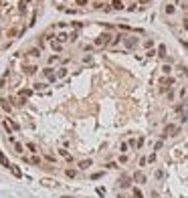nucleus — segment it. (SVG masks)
I'll use <instances>...</instances> for the list:
<instances>
[{
  "instance_id": "f257e3e1",
  "label": "nucleus",
  "mask_w": 188,
  "mask_h": 198,
  "mask_svg": "<svg viewBox=\"0 0 188 198\" xmlns=\"http://www.w3.org/2000/svg\"><path fill=\"white\" fill-rule=\"evenodd\" d=\"M180 131V127L178 125H174V123H166V127L162 129V133H160V140L164 142V140H168V138H172V135H176Z\"/></svg>"
},
{
  "instance_id": "f03ea898",
  "label": "nucleus",
  "mask_w": 188,
  "mask_h": 198,
  "mask_svg": "<svg viewBox=\"0 0 188 198\" xmlns=\"http://www.w3.org/2000/svg\"><path fill=\"white\" fill-rule=\"evenodd\" d=\"M111 40H113V37H111L109 33H101V35H99V37L95 39V42H93V44L101 49V47H107V44H111Z\"/></svg>"
},
{
  "instance_id": "7ed1b4c3",
  "label": "nucleus",
  "mask_w": 188,
  "mask_h": 198,
  "mask_svg": "<svg viewBox=\"0 0 188 198\" xmlns=\"http://www.w3.org/2000/svg\"><path fill=\"white\" fill-rule=\"evenodd\" d=\"M132 182H134V178H132V176H128V174H123V176L117 180V186L126 190V188H130V186H132Z\"/></svg>"
},
{
  "instance_id": "20e7f679",
  "label": "nucleus",
  "mask_w": 188,
  "mask_h": 198,
  "mask_svg": "<svg viewBox=\"0 0 188 198\" xmlns=\"http://www.w3.org/2000/svg\"><path fill=\"white\" fill-rule=\"evenodd\" d=\"M132 178H134V182H136V184H146V180H148V178H146V174H144L142 170H136Z\"/></svg>"
},
{
  "instance_id": "39448f33",
  "label": "nucleus",
  "mask_w": 188,
  "mask_h": 198,
  "mask_svg": "<svg viewBox=\"0 0 188 198\" xmlns=\"http://www.w3.org/2000/svg\"><path fill=\"white\" fill-rule=\"evenodd\" d=\"M43 75H45L49 81H55V79H57V73H55V69H53V67H45V69H43Z\"/></svg>"
},
{
  "instance_id": "423d86ee",
  "label": "nucleus",
  "mask_w": 188,
  "mask_h": 198,
  "mask_svg": "<svg viewBox=\"0 0 188 198\" xmlns=\"http://www.w3.org/2000/svg\"><path fill=\"white\" fill-rule=\"evenodd\" d=\"M156 53H158V57H160V59H166V57H168V47H166L164 42H160V44H158V51H156Z\"/></svg>"
},
{
  "instance_id": "0eeeda50",
  "label": "nucleus",
  "mask_w": 188,
  "mask_h": 198,
  "mask_svg": "<svg viewBox=\"0 0 188 198\" xmlns=\"http://www.w3.org/2000/svg\"><path fill=\"white\" fill-rule=\"evenodd\" d=\"M22 71H24L26 75H35V73L39 71V67H37V65H22Z\"/></svg>"
},
{
  "instance_id": "6e6552de",
  "label": "nucleus",
  "mask_w": 188,
  "mask_h": 198,
  "mask_svg": "<svg viewBox=\"0 0 188 198\" xmlns=\"http://www.w3.org/2000/svg\"><path fill=\"white\" fill-rule=\"evenodd\" d=\"M0 107H2V109H4L6 113H10V111H12V105H10V99H4V97H2V99H0Z\"/></svg>"
},
{
  "instance_id": "1a4fd4ad",
  "label": "nucleus",
  "mask_w": 188,
  "mask_h": 198,
  "mask_svg": "<svg viewBox=\"0 0 188 198\" xmlns=\"http://www.w3.org/2000/svg\"><path fill=\"white\" fill-rule=\"evenodd\" d=\"M77 166H79V170H87V168H91V166H93V160H91V158L81 160V162H79Z\"/></svg>"
},
{
  "instance_id": "9d476101",
  "label": "nucleus",
  "mask_w": 188,
  "mask_h": 198,
  "mask_svg": "<svg viewBox=\"0 0 188 198\" xmlns=\"http://www.w3.org/2000/svg\"><path fill=\"white\" fill-rule=\"evenodd\" d=\"M174 83H176V81H174V77H168V75L160 79V85H164V87H172Z\"/></svg>"
},
{
  "instance_id": "9b49d317",
  "label": "nucleus",
  "mask_w": 188,
  "mask_h": 198,
  "mask_svg": "<svg viewBox=\"0 0 188 198\" xmlns=\"http://www.w3.org/2000/svg\"><path fill=\"white\" fill-rule=\"evenodd\" d=\"M123 44H126L128 49H134V47L138 44V39H136V37H130V39H126V40H123Z\"/></svg>"
},
{
  "instance_id": "f8f14e48",
  "label": "nucleus",
  "mask_w": 188,
  "mask_h": 198,
  "mask_svg": "<svg viewBox=\"0 0 188 198\" xmlns=\"http://www.w3.org/2000/svg\"><path fill=\"white\" fill-rule=\"evenodd\" d=\"M12 146H14V152H16L18 156H22V152H24V146H22L20 142H16V140L12 142Z\"/></svg>"
},
{
  "instance_id": "ddd939ff",
  "label": "nucleus",
  "mask_w": 188,
  "mask_h": 198,
  "mask_svg": "<svg viewBox=\"0 0 188 198\" xmlns=\"http://www.w3.org/2000/svg\"><path fill=\"white\" fill-rule=\"evenodd\" d=\"M111 8H113V10H123L126 4H123V0H113V2H111Z\"/></svg>"
},
{
  "instance_id": "4468645a",
  "label": "nucleus",
  "mask_w": 188,
  "mask_h": 198,
  "mask_svg": "<svg viewBox=\"0 0 188 198\" xmlns=\"http://www.w3.org/2000/svg\"><path fill=\"white\" fill-rule=\"evenodd\" d=\"M51 49H53L55 53H61V51H63V44H61L59 40H51Z\"/></svg>"
},
{
  "instance_id": "2eb2a0df",
  "label": "nucleus",
  "mask_w": 188,
  "mask_h": 198,
  "mask_svg": "<svg viewBox=\"0 0 188 198\" xmlns=\"http://www.w3.org/2000/svg\"><path fill=\"white\" fill-rule=\"evenodd\" d=\"M26 55H28V57H41V49L33 47V49H28V51H26Z\"/></svg>"
},
{
  "instance_id": "dca6fc26",
  "label": "nucleus",
  "mask_w": 188,
  "mask_h": 198,
  "mask_svg": "<svg viewBox=\"0 0 188 198\" xmlns=\"http://www.w3.org/2000/svg\"><path fill=\"white\" fill-rule=\"evenodd\" d=\"M77 174H79V172L73 170V168H67V170H65V176H67V178H77Z\"/></svg>"
},
{
  "instance_id": "f3484780",
  "label": "nucleus",
  "mask_w": 188,
  "mask_h": 198,
  "mask_svg": "<svg viewBox=\"0 0 188 198\" xmlns=\"http://www.w3.org/2000/svg\"><path fill=\"white\" fill-rule=\"evenodd\" d=\"M57 40L63 44V42H67V40H69V35H67V33H59V35H57Z\"/></svg>"
},
{
  "instance_id": "a211bd4d",
  "label": "nucleus",
  "mask_w": 188,
  "mask_h": 198,
  "mask_svg": "<svg viewBox=\"0 0 188 198\" xmlns=\"http://www.w3.org/2000/svg\"><path fill=\"white\" fill-rule=\"evenodd\" d=\"M59 154H61V156H63V158L67 160V162H73V156H71V154H69V152H67V150H59Z\"/></svg>"
},
{
  "instance_id": "6ab92c4d",
  "label": "nucleus",
  "mask_w": 188,
  "mask_h": 198,
  "mask_svg": "<svg viewBox=\"0 0 188 198\" xmlns=\"http://www.w3.org/2000/svg\"><path fill=\"white\" fill-rule=\"evenodd\" d=\"M41 184H45V186H59V182H57V180H49V178L41 180Z\"/></svg>"
},
{
  "instance_id": "aec40b11",
  "label": "nucleus",
  "mask_w": 188,
  "mask_h": 198,
  "mask_svg": "<svg viewBox=\"0 0 188 198\" xmlns=\"http://www.w3.org/2000/svg\"><path fill=\"white\" fill-rule=\"evenodd\" d=\"M162 73H164V75H172V65H168V63L162 65Z\"/></svg>"
},
{
  "instance_id": "412c9836",
  "label": "nucleus",
  "mask_w": 188,
  "mask_h": 198,
  "mask_svg": "<svg viewBox=\"0 0 188 198\" xmlns=\"http://www.w3.org/2000/svg\"><path fill=\"white\" fill-rule=\"evenodd\" d=\"M63 77H67V69H65V67L57 69V79H63Z\"/></svg>"
},
{
  "instance_id": "4be33fe9",
  "label": "nucleus",
  "mask_w": 188,
  "mask_h": 198,
  "mask_svg": "<svg viewBox=\"0 0 188 198\" xmlns=\"http://www.w3.org/2000/svg\"><path fill=\"white\" fill-rule=\"evenodd\" d=\"M184 107H186L184 101H182V103H176V105H174V111H176V113H184Z\"/></svg>"
},
{
  "instance_id": "5701e85b",
  "label": "nucleus",
  "mask_w": 188,
  "mask_h": 198,
  "mask_svg": "<svg viewBox=\"0 0 188 198\" xmlns=\"http://www.w3.org/2000/svg\"><path fill=\"white\" fill-rule=\"evenodd\" d=\"M128 150H130V144H128V142H121V144H119V152H121V154H128Z\"/></svg>"
},
{
  "instance_id": "b1692460",
  "label": "nucleus",
  "mask_w": 188,
  "mask_h": 198,
  "mask_svg": "<svg viewBox=\"0 0 188 198\" xmlns=\"http://www.w3.org/2000/svg\"><path fill=\"white\" fill-rule=\"evenodd\" d=\"M154 178H156V180H164V170H162V168H158V170L154 172Z\"/></svg>"
},
{
  "instance_id": "393cba45",
  "label": "nucleus",
  "mask_w": 188,
  "mask_h": 198,
  "mask_svg": "<svg viewBox=\"0 0 188 198\" xmlns=\"http://www.w3.org/2000/svg\"><path fill=\"white\" fill-rule=\"evenodd\" d=\"M132 196L134 198H144V194H142V190L136 186V188H132Z\"/></svg>"
},
{
  "instance_id": "a878e982",
  "label": "nucleus",
  "mask_w": 188,
  "mask_h": 198,
  "mask_svg": "<svg viewBox=\"0 0 188 198\" xmlns=\"http://www.w3.org/2000/svg\"><path fill=\"white\" fill-rule=\"evenodd\" d=\"M164 12H166V14H174V12H176V6H174V4H168V6L164 8Z\"/></svg>"
},
{
  "instance_id": "bb28decb",
  "label": "nucleus",
  "mask_w": 188,
  "mask_h": 198,
  "mask_svg": "<svg viewBox=\"0 0 188 198\" xmlns=\"http://www.w3.org/2000/svg\"><path fill=\"white\" fill-rule=\"evenodd\" d=\"M162 146H164V142H162V140H158V142L154 144V150H152V152H160V150H162Z\"/></svg>"
},
{
  "instance_id": "cd10ccee",
  "label": "nucleus",
  "mask_w": 188,
  "mask_h": 198,
  "mask_svg": "<svg viewBox=\"0 0 188 198\" xmlns=\"http://www.w3.org/2000/svg\"><path fill=\"white\" fill-rule=\"evenodd\" d=\"M8 121H10V127H12V131H18V129H20V125H18V123H16L14 119H10V117H8Z\"/></svg>"
},
{
  "instance_id": "c85d7f7f",
  "label": "nucleus",
  "mask_w": 188,
  "mask_h": 198,
  "mask_svg": "<svg viewBox=\"0 0 188 198\" xmlns=\"http://www.w3.org/2000/svg\"><path fill=\"white\" fill-rule=\"evenodd\" d=\"M117 162H119V164H128V162H130V156H128V154H121Z\"/></svg>"
},
{
  "instance_id": "c756f323",
  "label": "nucleus",
  "mask_w": 188,
  "mask_h": 198,
  "mask_svg": "<svg viewBox=\"0 0 188 198\" xmlns=\"http://www.w3.org/2000/svg\"><path fill=\"white\" fill-rule=\"evenodd\" d=\"M144 144H146V138H140V140H136V148H138V150H142V148H144Z\"/></svg>"
},
{
  "instance_id": "7c9ffc66",
  "label": "nucleus",
  "mask_w": 188,
  "mask_h": 198,
  "mask_svg": "<svg viewBox=\"0 0 188 198\" xmlns=\"http://www.w3.org/2000/svg\"><path fill=\"white\" fill-rule=\"evenodd\" d=\"M26 150H28V152H33V154L37 156V146H35V144H31V142H28V144H26Z\"/></svg>"
},
{
  "instance_id": "2f4dec72",
  "label": "nucleus",
  "mask_w": 188,
  "mask_h": 198,
  "mask_svg": "<svg viewBox=\"0 0 188 198\" xmlns=\"http://www.w3.org/2000/svg\"><path fill=\"white\" fill-rule=\"evenodd\" d=\"M156 158H158V152H152V154L148 156V164H152V162H156Z\"/></svg>"
},
{
  "instance_id": "473e14b6",
  "label": "nucleus",
  "mask_w": 188,
  "mask_h": 198,
  "mask_svg": "<svg viewBox=\"0 0 188 198\" xmlns=\"http://www.w3.org/2000/svg\"><path fill=\"white\" fill-rule=\"evenodd\" d=\"M45 160H47V162H51V164H55V162H57V158H55L53 154H45Z\"/></svg>"
},
{
  "instance_id": "72a5a7b5",
  "label": "nucleus",
  "mask_w": 188,
  "mask_h": 198,
  "mask_svg": "<svg viewBox=\"0 0 188 198\" xmlns=\"http://www.w3.org/2000/svg\"><path fill=\"white\" fill-rule=\"evenodd\" d=\"M77 39H79V33H77V31H73V33L69 35V40H73V42H75Z\"/></svg>"
},
{
  "instance_id": "f704fd0d",
  "label": "nucleus",
  "mask_w": 188,
  "mask_h": 198,
  "mask_svg": "<svg viewBox=\"0 0 188 198\" xmlns=\"http://www.w3.org/2000/svg\"><path fill=\"white\" fill-rule=\"evenodd\" d=\"M47 85L45 83H35V91H41V89H45Z\"/></svg>"
},
{
  "instance_id": "c9c22d12",
  "label": "nucleus",
  "mask_w": 188,
  "mask_h": 198,
  "mask_svg": "<svg viewBox=\"0 0 188 198\" xmlns=\"http://www.w3.org/2000/svg\"><path fill=\"white\" fill-rule=\"evenodd\" d=\"M105 168H109V170H113V168H117V162H107V164H105Z\"/></svg>"
},
{
  "instance_id": "e433bc0d",
  "label": "nucleus",
  "mask_w": 188,
  "mask_h": 198,
  "mask_svg": "<svg viewBox=\"0 0 188 198\" xmlns=\"http://www.w3.org/2000/svg\"><path fill=\"white\" fill-rule=\"evenodd\" d=\"M188 121V111H184L182 115H180V123H186Z\"/></svg>"
},
{
  "instance_id": "4c0bfd02",
  "label": "nucleus",
  "mask_w": 188,
  "mask_h": 198,
  "mask_svg": "<svg viewBox=\"0 0 188 198\" xmlns=\"http://www.w3.org/2000/svg\"><path fill=\"white\" fill-rule=\"evenodd\" d=\"M174 97H176V93H174V89H170V91H168V99L174 101Z\"/></svg>"
},
{
  "instance_id": "58836bf2",
  "label": "nucleus",
  "mask_w": 188,
  "mask_h": 198,
  "mask_svg": "<svg viewBox=\"0 0 188 198\" xmlns=\"http://www.w3.org/2000/svg\"><path fill=\"white\" fill-rule=\"evenodd\" d=\"M10 170H12V174H14V176H20V170H18L16 166H10Z\"/></svg>"
},
{
  "instance_id": "ea45409f",
  "label": "nucleus",
  "mask_w": 188,
  "mask_h": 198,
  "mask_svg": "<svg viewBox=\"0 0 188 198\" xmlns=\"http://www.w3.org/2000/svg\"><path fill=\"white\" fill-rule=\"evenodd\" d=\"M144 47H146V49H152V47H154V40H146Z\"/></svg>"
},
{
  "instance_id": "a19ab883",
  "label": "nucleus",
  "mask_w": 188,
  "mask_h": 198,
  "mask_svg": "<svg viewBox=\"0 0 188 198\" xmlns=\"http://www.w3.org/2000/svg\"><path fill=\"white\" fill-rule=\"evenodd\" d=\"M14 35H16V28H10V31H8V39H12Z\"/></svg>"
},
{
  "instance_id": "79ce46f5",
  "label": "nucleus",
  "mask_w": 188,
  "mask_h": 198,
  "mask_svg": "<svg viewBox=\"0 0 188 198\" xmlns=\"http://www.w3.org/2000/svg\"><path fill=\"white\" fill-rule=\"evenodd\" d=\"M55 61H59V55H53V57H49V63H55Z\"/></svg>"
},
{
  "instance_id": "37998d69",
  "label": "nucleus",
  "mask_w": 188,
  "mask_h": 198,
  "mask_svg": "<svg viewBox=\"0 0 188 198\" xmlns=\"http://www.w3.org/2000/svg\"><path fill=\"white\" fill-rule=\"evenodd\" d=\"M146 164H148V158H146V156H142V158H140V166H146Z\"/></svg>"
},
{
  "instance_id": "c03bdc74",
  "label": "nucleus",
  "mask_w": 188,
  "mask_h": 198,
  "mask_svg": "<svg viewBox=\"0 0 188 198\" xmlns=\"http://www.w3.org/2000/svg\"><path fill=\"white\" fill-rule=\"evenodd\" d=\"M75 4H79V6H85V4H87V0H75Z\"/></svg>"
},
{
  "instance_id": "a18cd8bd",
  "label": "nucleus",
  "mask_w": 188,
  "mask_h": 198,
  "mask_svg": "<svg viewBox=\"0 0 188 198\" xmlns=\"http://www.w3.org/2000/svg\"><path fill=\"white\" fill-rule=\"evenodd\" d=\"M93 8H97V10H101V8H103V4H101V2H95V4H93Z\"/></svg>"
},
{
  "instance_id": "49530a36",
  "label": "nucleus",
  "mask_w": 188,
  "mask_h": 198,
  "mask_svg": "<svg viewBox=\"0 0 188 198\" xmlns=\"http://www.w3.org/2000/svg\"><path fill=\"white\" fill-rule=\"evenodd\" d=\"M150 198H160V194H158L156 190H152V194H150Z\"/></svg>"
},
{
  "instance_id": "de8ad7c7",
  "label": "nucleus",
  "mask_w": 188,
  "mask_h": 198,
  "mask_svg": "<svg viewBox=\"0 0 188 198\" xmlns=\"http://www.w3.org/2000/svg\"><path fill=\"white\" fill-rule=\"evenodd\" d=\"M180 44H182V47H184V49H186V51H188V42H186V40H184V39H180Z\"/></svg>"
},
{
  "instance_id": "09e8293b",
  "label": "nucleus",
  "mask_w": 188,
  "mask_h": 198,
  "mask_svg": "<svg viewBox=\"0 0 188 198\" xmlns=\"http://www.w3.org/2000/svg\"><path fill=\"white\" fill-rule=\"evenodd\" d=\"M182 26H184V28L188 31V18H184V20H182Z\"/></svg>"
},
{
  "instance_id": "8fccbe9b",
  "label": "nucleus",
  "mask_w": 188,
  "mask_h": 198,
  "mask_svg": "<svg viewBox=\"0 0 188 198\" xmlns=\"http://www.w3.org/2000/svg\"><path fill=\"white\" fill-rule=\"evenodd\" d=\"M148 2H150V0H140V4H148Z\"/></svg>"
},
{
  "instance_id": "3c124183",
  "label": "nucleus",
  "mask_w": 188,
  "mask_h": 198,
  "mask_svg": "<svg viewBox=\"0 0 188 198\" xmlns=\"http://www.w3.org/2000/svg\"><path fill=\"white\" fill-rule=\"evenodd\" d=\"M61 198H75V196H61Z\"/></svg>"
},
{
  "instance_id": "603ef678",
  "label": "nucleus",
  "mask_w": 188,
  "mask_h": 198,
  "mask_svg": "<svg viewBox=\"0 0 188 198\" xmlns=\"http://www.w3.org/2000/svg\"><path fill=\"white\" fill-rule=\"evenodd\" d=\"M184 105H186V107H188V101H184Z\"/></svg>"
}]
</instances>
